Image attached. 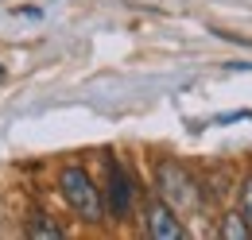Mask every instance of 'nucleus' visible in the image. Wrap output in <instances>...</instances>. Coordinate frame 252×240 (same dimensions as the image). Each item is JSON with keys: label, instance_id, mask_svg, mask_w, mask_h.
<instances>
[{"label": "nucleus", "instance_id": "nucleus-1", "mask_svg": "<svg viewBox=\"0 0 252 240\" xmlns=\"http://www.w3.org/2000/svg\"><path fill=\"white\" fill-rule=\"evenodd\" d=\"M156 190L175 213H194L206 202V190L198 186V179L175 159H159L156 163Z\"/></svg>", "mask_w": 252, "mask_h": 240}, {"label": "nucleus", "instance_id": "nucleus-2", "mask_svg": "<svg viewBox=\"0 0 252 240\" xmlns=\"http://www.w3.org/2000/svg\"><path fill=\"white\" fill-rule=\"evenodd\" d=\"M59 194L63 202L74 210V217H82L86 225L105 221V198H101V186L90 179L86 167H63L59 171Z\"/></svg>", "mask_w": 252, "mask_h": 240}, {"label": "nucleus", "instance_id": "nucleus-3", "mask_svg": "<svg viewBox=\"0 0 252 240\" xmlns=\"http://www.w3.org/2000/svg\"><path fill=\"white\" fill-rule=\"evenodd\" d=\"M105 213L113 217V221H125L128 213H132V198H136V190H132V179H128V171L117 163V159H109V182H105Z\"/></svg>", "mask_w": 252, "mask_h": 240}, {"label": "nucleus", "instance_id": "nucleus-4", "mask_svg": "<svg viewBox=\"0 0 252 240\" xmlns=\"http://www.w3.org/2000/svg\"><path fill=\"white\" fill-rule=\"evenodd\" d=\"M144 225H148V237H152V240H183V237H187L179 213L171 210L163 198H152V202H148V210H144Z\"/></svg>", "mask_w": 252, "mask_h": 240}, {"label": "nucleus", "instance_id": "nucleus-5", "mask_svg": "<svg viewBox=\"0 0 252 240\" xmlns=\"http://www.w3.org/2000/svg\"><path fill=\"white\" fill-rule=\"evenodd\" d=\"M24 233L32 240H63L66 237V229L59 225V221H51L47 213H32V221L24 225Z\"/></svg>", "mask_w": 252, "mask_h": 240}, {"label": "nucleus", "instance_id": "nucleus-6", "mask_svg": "<svg viewBox=\"0 0 252 240\" xmlns=\"http://www.w3.org/2000/svg\"><path fill=\"white\" fill-rule=\"evenodd\" d=\"M218 237L221 240H249L252 237V225L245 221V213H241V210H233V213H225V217H221Z\"/></svg>", "mask_w": 252, "mask_h": 240}, {"label": "nucleus", "instance_id": "nucleus-7", "mask_svg": "<svg viewBox=\"0 0 252 240\" xmlns=\"http://www.w3.org/2000/svg\"><path fill=\"white\" fill-rule=\"evenodd\" d=\"M241 213H245V221L252 225V175L241 182Z\"/></svg>", "mask_w": 252, "mask_h": 240}, {"label": "nucleus", "instance_id": "nucleus-8", "mask_svg": "<svg viewBox=\"0 0 252 240\" xmlns=\"http://www.w3.org/2000/svg\"><path fill=\"white\" fill-rule=\"evenodd\" d=\"M0 78H4V62H0Z\"/></svg>", "mask_w": 252, "mask_h": 240}]
</instances>
